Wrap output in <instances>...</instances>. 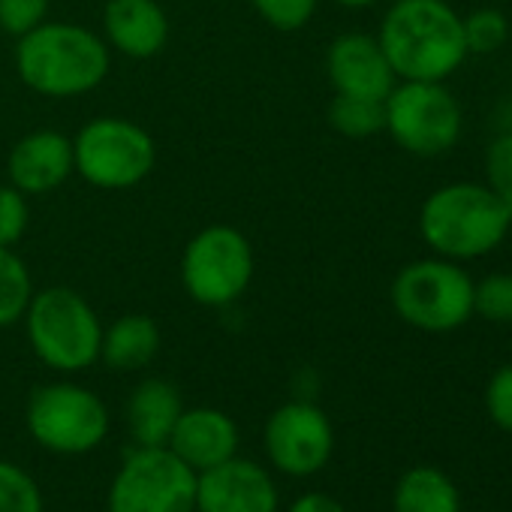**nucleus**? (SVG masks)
I'll use <instances>...</instances> for the list:
<instances>
[{
	"label": "nucleus",
	"instance_id": "obj_4",
	"mask_svg": "<svg viewBox=\"0 0 512 512\" xmlns=\"http://www.w3.org/2000/svg\"><path fill=\"white\" fill-rule=\"evenodd\" d=\"M22 320L28 326V341L34 353L49 368L76 374L100 359V317L76 290L49 287L43 293H34Z\"/></svg>",
	"mask_w": 512,
	"mask_h": 512
},
{
	"label": "nucleus",
	"instance_id": "obj_8",
	"mask_svg": "<svg viewBox=\"0 0 512 512\" xmlns=\"http://www.w3.org/2000/svg\"><path fill=\"white\" fill-rule=\"evenodd\" d=\"M109 512H196V473L169 446H136L109 485Z\"/></svg>",
	"mask_w": 512,
	"mask_h": 512
},
{
	"label": "nucleus",
	"instance_id": "obj_12",
	"mask_svg": "<svg viewBox=\"0 0 512 512\" xmlns=\"http://www.w3.org/2000/svg\"><path fill=\"white\" fill-rule=\"evenodd\" d=\"M278 506V485L260 461L232 455L196 473V512H278Z\"/></svg>",
	"mask_w": 512,
	"mask_h": 512
},
{
	"label": "nucleus",
	"instance_id": "obj_10",
	"mask_svg": "<svg viewBox=\"0 0 512 512\" xmlns=\"http://www.w3.org/2000/svg\"><path fill=\"white\" fill-rule=\"evenodd\" d=\"M253 278L250 241L235 226H208L196 232L181 256V284L205 308H223L241 299Z\"/></svg>",
	"mask_w": 512,
	"mask_h": 512
},
{
	"label": "nucleus",
	"instance_id": "obj_13",
	"mask_svg": "<svg viewBox=\"0 0 512 512\" xmlns=\"http://www.w3.org/2000/svg\"><path fill=\"white\" fill-rule=\"evenodd\" d=\"M326 73H329L335 94L368 97V100H386L398 82L377 37H368V34L338 37L329 46Z\"/></svg>",
	"mask_w": 512,
	"mask_h": 512
},
{
	"label": "nucleus",
	"instance_id": "obj_18",
	"mask_svg": "<svg viewBox=\"0 0 512 512\" xmlns=\"http://www.w3.org/2000/svg\"><path fill=\"white\" fill-rule=\"evenodd\" d=\"M160 350V329L151 317L127 314L118 317L109 329H103L100 359L112 371H139Z\"/></svg>",
	"mask_w": 512,
	"mask_h": 512
},
{
	"label": "nucleus",
	"instance_id": "obj_25",
	"mask_svg": "<svg viewBox=\"0 0 512 512\" xmlns=\"http://www.w3.org/2000/svg\"><path fill=\"white\" fill-rule=\"evenodd\" d=\"M512 214V130L494 136L485 148V181H482Z\"/></svg>",
	"mask_w": 512,
	"mask_h": 512
},
{
	"label": "nucleus",
	"instance_id": "obj_2",
	"mask_svg": "<svg viewBox=\"0 0 512 512\" xmlns=\"http://www.w3.org/2000/svg\"><path fill=\"white\" fill-rule=\"evenodd\" d=\"M512 229L506 205L479 181L437 187L419 208V235L434 256L470 263L494 253Z\"/></svg>",
	"mask_w": 512,
	"mask_h": 512
},
{
	"label": "nucleus",
	"instance_id": "obj_7",
	"mask_svg": "<svg viewBox=\"0 0 512 512\" xmlns=\"http://www.w3.org/2000/svg\"><path fill=\"white\" fill-rule=\"evenodd\" d=\"M31 437L55 455H88L109 434V410L97 392L76 383H46L28 401Z\"/></svg>",
	"mask_w": 512,
	"mask_h": 512
},
{
	"label": "nucleus",
	"instance_id": "obj_31",
	"mask_svg": "<svg viewBox=\"0 0 512 512\" xmlns=\"http://www.w3.org/2000/svg\"><path fill=\"white\" fill-rule=\"evenodd\" d=\"M335 4L347 7V10H365V7H374L380 0H335Z\"/></svg>",
	"mask_w": 512,
	"mask_h": 512
},
{
	"label": "nucleus",
	"instance_id": "obj_15",
	"mask_svg": "<svg viewBox=\"0 0 512 512\" xmlns=\"http://www.w3.org/2000/svg\"><path fill=\"white\" fill-rule=\"evenodd\" d=\"M193 473H202L226 458L238 455V425L232 416L214 407L181 410L169 443H166Z\"/></svg>",
	"mask_w": 512,
	"mask_h": 512
},
{
	"label": "nucleus",
	"instance_id": "obj_22",
	"mask_svg": "<svg viewBox=\"0 0 512 512\" xmlns=\"http://www.w3.org/2000/svg\"><path fill=\"white\" fill-rule=\"evenodd\" d=\"M467 55H494L509 40V22L494 7H479L467 16H461Z\"/></svg>",
	"mask_w": 512,
	"mask_h": 512
},
{
	"label": "nucleus",
	"instance_id": "obj_28",
	"mask_svg": "<svg viewBox=\"0 0 512 512\" xmlns=\"http://www.w3.org/2000/svg\"><path fill=\"white\" fill-rule=\"evenodd\" d=\"M28 196L22 190L0 187V247H13L28 229Z\"/></svg>",
	"mask_w": 512,
	"mask_h": 512
},
{
	"label": "nucleus",
	"instance_id": "obj_21",
	"mask_svg": "<svg viewBox=\"0 0 512 512\" xmlns=\"http://www.w3.org/2000/svg\"><path fill=\"white\" fill-rule=\"evenodd\" d=\"M34 299V281L13 247H0V329L25 317Z\"/></svg>",
	"mask_w": 512,
	"mask_h": 512
},
{
	"label": "nucleus",
	"instance_id": "obj_5",
	"mask_svg": "<svg viewBox=\"0 0 512 512\" xmlns=\"http://www.w3.org/2000/svg\"><path fill=\"white\" fill-rule=\"evenodd\" d=\"M395 314L431 335L455 332L473 317V278L461 263L428 256V260L407 263L389 290Z\"/></svg>",
	"mask_w": 512,
	"mask_h": 512
},
{
	"label": "nucleus",
	"instance_id": "obj_16",
	"mask_svg": "<svg viewBox=\"0 0 512 512\" xmlns=\"http://www.w3.org/2000/svg\"><path fill=\"white\" fill-rule=\"evenodd\" d=\"M103 28L109 43L136 61L160 55L169 43V19L157 0H109Z\"/></svg>",
	"mask_w": 512,
	"mask_h": 512
},
{
	"label": "nucleus",
	"instance_id": "obj_29",
	"mask_svg": "<svg viewBox=\"0 0 512 512\" xmlns=\"http://www.w3.org/2000/svg\"><path fill=\"white\" fill-rule=\"evenodd\" d=\"M485 413L500 431L512 434V362L491 374L485 386Z\"/></svg>",
	"mask_w": 512,
	"mask_h": 512
},
{
	"label": "nucleus",
	"instance_id": "obj_14",
	"mask_svg": "<svg viewBox=\"0 0 512 512\" xmlns=\"http://www.w3.org/2000/svg\"><path fill=\"white\" fill-rule=\"evenodd\" d=\"M76 172L73 139L58 130H37L10 151V181L25 196H40L61 187Z\"/></svg>",
	"mask_w": 512,
	"mask_h": 512
},
{
	"label": "nucleus",
	"instance_id": "obj_17",
	"mask_svg": "<svg viewBox=\"0 0 512 512\" xmlns=\"http://www.w3.org/2000/svg\"><path fill=\"white\" fill-rule=\"evenodd\" d=\"M181 395L160 377L142 380L127 401V425L136 446H166L181 416Z\"/></svg>",
	"mask_w": 512,
	"mask_h": 512
},
{
	"label": "nucleus",
	"instance_id": "obj_19",
	"mask_svg": "<svg viewBox=\"0 0 512 512\" xmlns=\"http://www.w3.org/2000/svg\"><path fill=\"white\" fill-rule=\"evenodd\" d=\"M395 512H461V497L455 482L431 464L410 467L401 473L395 494H392Z\"/></svg>",
	"mask_w": 512,
	"mask_h": 512
},
{
	"label": "nucleus",
	"instance_id": "obj_20",
	"mask_svg": "<svg viewBox=\"0 0 512 512\" xmlns=\"http://www.w3.org/2000/svg\"><path fill=\"white\" fill-rule=\"evenodd\" d=\"M329 124L347 139H371L386 130V106L383 100L335 94L329 103Z\"/></svg>",
	"mask_w": 512,
	"mask_h": 512
},
{
	"label": "nucleus",
	"instance_id": "obj_23",
	"mask_svg": "<svg viewBox=\"0 0 512 512\" xmlns=\"http://www.w3.org/2000/svg\"><path fill=\"white\" fill-rule=\"evenodd\" d=\"M473 314L485 323H512V275L491 272L473 281Z\"/></svg>",
	"mask_w": 512,
	"mask_h": 512
},
{
	"label": "nucleus",
	"instance_id": "obj_1",
	"mask_svg": "<svg viewBox=\"0 0 512 512\" xmlns=\"http://www.w3.org/2000/svg\"><path fill=\"white\" fill-rule=\"evenodd\" d=\"M377 43L398 82H446L470 58L461 16L449 0H395Z\"/></svg>",
	"mask_w": 512,
	"mask_h": 512
},
{
	"label": "nucleus",
	"instance_id": "obj_9",
	"mask_svg": "<svg viewBox=\"0 0 512 512\" xmlns=\"http://www.w3.org/2000/svg\"><path fill=\"white\" fill-rule=\"evenodd\" d=\"M76 172L100 190H124L145 181L157 148L148 130L124 118H94L73 142Z\"/></svg>",
	"mask_w": 512,
	"mask_h": 512
},
{
	"label": "nucleus",
	"instance_id": "obj_11",
	"mask_svg": "<svg viewBox=\"0 0 512 512\" xmlns=\"http://www.w3.org/2000/svg\"><path fill=\"white\" fill-rule=\"evenodd\" d=\"M263 443L275 470L305 479L329 464L335 449V428L317 404L290 401L269 416Z\"/></svg>",
	"mask_w": 512,
	"mask_h": 512
},
{
	"label": "nucleus",
	"instance_id": "obj_24",
	"mask_svg": "<svg viewBox=\"0 0 512 512\" xmlns=\"http://www.w3.org/2000/svg\"><path fill=\"white\" fill-rule=\"evenodd\" d=\"M0 512H43L37 479L13 461H0Z\"/></svg>",
	"mask_w": 512,
	"mask_h": 512
},
{
	"label": "nucleus",
	"instance_id": "obj_26",
	"mask_svg": "<svg viewBox=\"0 0 512 512\" xmlns=\"http://www.w3.org/2000/svg\"><path fill=\"white\" fill-rule=\"evenodd\" d=\"M250 4L272 28L299 31L314 19L320 0H250Z\"/></svg>",
	"mask_w": 512,
	"mask_h": 512
},
{
	"label": "nucleus",
	"instance_id": "obj_3",
	"mask_svg": "<svg viewBox=\"0 0 512 512\" xmlns=\"http://www.w3.org/2000/svg\"><path fill=\"white\" fill-rule=\"evenodd\" d=\"M16 70L31 91L67 100L94 91L106 79L109 49L82 25L43 22L31 34L19 37Z\"/></svg>",
	"mask_w": 512,
	"mask_h": 512
},
{
	"label": "nucleus",
	"instance_id": "obj_6",
	"mask_svg": "<svg viewBox=\"0 0 512 512\" xmlns=\"http://www.w3.org/2000/svg\"><path fill=\"white\" fill-rule=\"evenodd\" d=\"M386 106V133L413 157H440L461 139L464 112L446 82H395Z\"/></svg>",
	"mask_w": 512,
	"mask_h": 512
},
{
	"label": "nucleus",
	"instance_id": "obj_27",
	"mask_svg": "<svg viewBox=\"0 0 512 512\" xmlns=\"http://www.w3.org/2000/svg\"><path fill=\"white\" fill-rule=\"evenodd\" d=\"M49 16V0H0V28L13 37H25Z\"/></svg>",
	"mask_w": 512,
	"mask_h": 512
},
{
	"label": "nucleus",
	"instance_id": "obj_30",
	"mask_svg": "<svg viewBox=\"0 0 512 512\" xmlns=\"http://www.w3.org/2000/svg\"><path fill=\"white\" fill-rule=\"evenodd\" d=\"M287 512H347V509L338 497H332L326 491H308V494L296 497Z\"/></svg>",
	"mask_w": 512,
	"mask_h": 512
}]
</instances>
